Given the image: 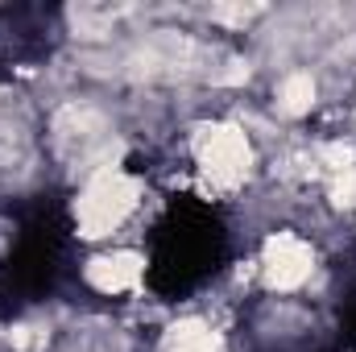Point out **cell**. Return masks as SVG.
<instances>
[{
  "mask_svg": "<svg viewBox=\"0 0 356 352\" xmlns=\"http://www.w3.org/2000/svg\"><path fill=\"white\" fill-rule=\"evenodd\" d=\"M224 232L207 211H175L154 237V278L162 290H191L216 273Z\"/></svg>",
  "mask_w": 356,
  "mask_h": 352,
  "instance_id": "6da1fadb",
  "label": "cell"
}]
</instances>
